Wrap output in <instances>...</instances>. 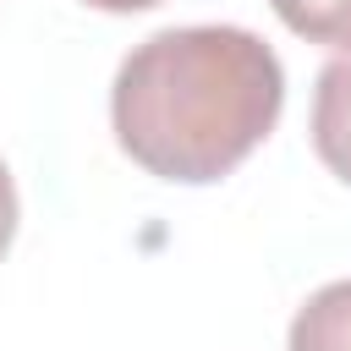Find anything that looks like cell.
<instances>
[{
    "label": "cell",
    "instance_id": "cell-1",
    "mask_svg": "<svg viewBox=\"0 0 351 351\" xmlns=\"http://www.w3.org/2000/svg\"><path fill=\"white\" fill-rule=\"evenodd\" d=\"M285 71L247 27H165L143 38L110 88L115 143L159 181L230 176L280 121Z\"/></svg>",
    "mask_w": 351,
    "mask_h": 351
},
{
    "label": "cell",
    "instance_id": "cell-2",
    "mask_svg": "<svg viewBox=\"0 0 351 351\" xmlns=\"http://www.w3.org/2000/svg\"><path fill=\"white\" fill-rule=\"evenodd\" d=\"M313 148L351 186V49H340L313 88Z\"/></svg>",
    "mask_w": 351,
    "mask_h": 351
},
{
    "label": "cell",
    "instance_id": "cell-3",
    "mask_svg": "<svg viewBox=\"0 0 351 351\" xmlns=\"http://www.w3.org/2000/svg\"><path fill=\"white\" fill-rule=\"evenodd\" d=\"M291 351H351V280H335L291 318Z\"/></svg>",
    "mask_w": 351,
    "mask_h": 351
},
{
    "label": "cell",
    "instance_id": "cell-4",
    "mask_svg": "<svg viewBox=\"0 0 351 351\" xmlns=\"http://www.w3.org/2000/svg\"><path fill=\"white\" fill-rule=\"evenodd\" d=\"M269 5L296 38L351 49V0H269Z\"/></svg>",
    "mask_w": 351,
    "mask_h": 351
},
{
    "label": "cell",
    "instance_id": "cell-5",
    "mask_svg": "<svg viewBox=\"0 0 351 351\" xmlns=\"http://www.w3.org/2000/svg\"><path fill=\"white\" fill-rule=\"evenodd\" d=\"M11 236H16V186H11V170H5V159H0V258H5Z\"/></svg>",
    "mask_w": 351,
    "mask_h": 351
},
{
    "label": "cell",
    "instance_id": "cell-6",
    "mask_svg": "<svg viewBox=\"0 0 351 351\" xmlns=\"http://www.w3.org/2000/svg\"><path fill=\"white\" fill-rule=\"evenodd\" d=\"M88 5H99V11H148L159 0H88Z\"/></svg>",
    "mask_w": 351,
    "mask_h": 351
}]
</instances>
